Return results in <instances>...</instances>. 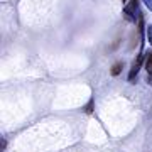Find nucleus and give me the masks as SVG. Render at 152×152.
<instances>
[{"label":"nucleus","instance_id":"obj_7","mask_svg":"<svg viewBox=\"0 0 152 152\" xmlns=\"http://www.w3.org/2000/svg\"><path fill=\"white\" fill-rule=\"evenodd\" d=\"M144 4H145V7L149 9V10H152V0H142Z\"/></svg>","mask_w":152,"mask_h":152},{"label":"nucleus","instance_id":"obj_8","mask_svg":"<svg viewBox=\"0 0 152 152\" xmlns=\"http://www.w3.org/2000/svg\"><path fill=\"white\" fill-rule=\"evenodd\" d=\"M124 2H125V0H124Z\"/></svg>","mask_w":152,"mask_h":152},{"label":"nucleus","instance_id":"obj_5","mask_svg":"<svg viewBox=\"0 0 152 152\" xmlns=\"http://www.w3.org/2000/svg\"><path fill=\"white\" fill-rule=\"evenodd\" d=\"M147 39H149V42H151V46H152V26L147 27Z\"/></svg>","mask_w":152,"mask_h":152},{"label":"nucleus","instance_id":"obj_6","mask_svg":"<svg viewBox=\"0 0 152 152\" xmlns=\"http://www.w3.org/2000/svg\"><path fill=\"white\" fill-rule=\"evenodd\" d=\"M91 110H93V100L86 105V107H85V112H86V113H91Z\"/></svg>","mask_w":152,"mask_h":152},{"label":"nucleus","instance_id":"obj_1","mask_svg":"<svg viewBox=\"0 0 152 152\" xmlns=\"http://www.w3.org/2000/svg\"><path fill=\"white\" fill-rule=\"evenodd\" d=\"M139 0H129V4L124 9V15L127 20H134V17H139Z\"/></svg>","mask_w":152,"mask_h":152},{"label":"nucleus","instance_id":"obj_2","mask_svg":"<svg viewBox=\"0 0 152 152\" xmlns=\"http://www.w3.org/2000/svg\"><path fill=\"white\" fill-rule=\"evenodd\" d=\"M142 63H144V58H142V54H139V56H137V59L134 61L132 68H130V73H129V80H130V81L135 80V76H137V73H139V69H140Z\"/></svg>","mask_w":152,"mask_h":152},{"label":"nucleus","instance_id":"obj_3","mask_svg":"<svg viewBox=\"0 0 152 152\" xmlns=\"http://www.w3.org/2000/svg\"><path fill=\"white\" fill-rule=\"evenodd\" d=\"M122 69H124V63H115V64L112 66L110 73H112V76H118L120 73H122Z\"/></svg>","mask_w":152,"mask_h":152},{"label":"nucleus","instance_id":"obj_4","mask_svg":"<svg viewBox=\"0 0 152 152\" xmlns=\"http://www.w3.org/2000/svg\"><path fill=\"white\" fill-rule=\"evenodd\" d=\"M145 69L149 71V75L152 76V53L147 54V61H145Z\"/></svg>","mask_w":152,"mask_h":152}]
</instances>
